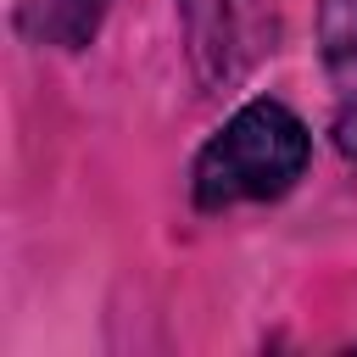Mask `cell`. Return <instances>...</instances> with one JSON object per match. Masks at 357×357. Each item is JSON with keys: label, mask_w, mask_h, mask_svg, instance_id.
Wrapping results in <instances>:
<instances>
[{"label": "cell", "mask_w": 357, "mask_h": 357, "mask_svg": "<svg viewBox=\"0 0 357 357\" xmlns=\"http://www.w3.org/2000/svg\"><path fill=\"white\" fill-rule=\"evenodd\" d=\"M312 162V134L284 100H245L195 156L190 190L201 212L279 201Z\"/></svg>", "instance_id": "1"}, {"label": "cell", "mask_w": 357, "mask_h": 357, "mask_svg": "<svg viewBox=\"0 0 357 357\" xmlns=\"http://www.w3.org/2000/svg\"><path fill=\"white\" fill-rule=\"evenodd\" d=\"M318 56L335 89V145L357 156V0H318Z\"/></svg>", "instance_id": "2"}, {"label": "cell", "mask_w": 357, "mask_h": 357, "mask_svg": "<svg viewBox=\"0 0 357 357\" xmlns=\"http://www.w3.org/2000/svg\"><path fill=\"white\" fill-rule=\"evenodd\" d=\"M61 6L73 11V22H78V33H84V28H95V17H100V11L112 6V0H61Z\"/></svg>", "instance_id": "3"}]
</instances>
